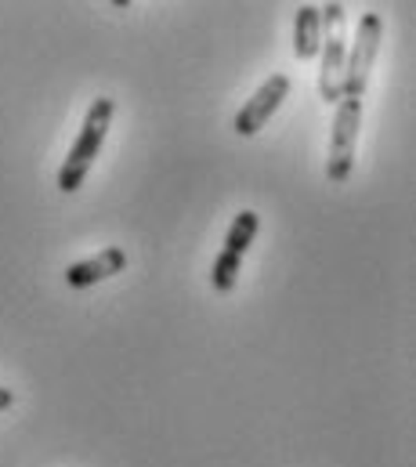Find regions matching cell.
<instances>
[{
    "mask_svg": "<svg viewBox=\"0 0 416 467\" xmlns=\"http://www.w3.org/2000/svg\"><path fill=\"white\" fill-rule=\"evenodd\" d=\"M112 117H116V102H112V99H95V102H91V109H88V117H84V127H80L73 149L66 152V163L58 167V178H55L58 192L73 196V192L84 185V178H88L95 156L102 152L105 134H109V127H112Z\"/></svg>",
    "mask_w": 416,
    "mask_h": 467,
    "instance_id": "cell-1",
    "label": "cell"
},
{
    "mask_svg": "<svg viewBox=\"0 0 416 467\" xmlns=\"http://www.w3.org/2000/svg\"><path fill=\"white\" fill-rule=\"evenodd\" d=\"M318 15H322L318 99L340 102V77H344V58H348V11H344V4H326V7H318Z\"/></svg>",
    "mask_w": 416,
    "mask_h": 467,
    "instance_id": "cell-2",
    "label": "cell"
},
{
    "mask_svg": "<svg viewBox=\"0 0 416 467\" xmlns=\"http://www.w3.org/2000/svg\"><path fill=\"white\" fill-rule=\"evenodd\" d=\"M380 40H384V18L377 11H366L359 18L355 40L348 44L344 77H340V99H362L366 95V84H369V73H373Z\"/></svg>",
    "mask_w": 416,
    "mask_h": 467,
    "instance_id": "cell-3",
    "label": "cell"
},
{
    "mask_svg": "<svg viewBox=\"0 0 416 467\" xmlns=\"http://www.w3.org/2000/svg\"><path fill=\"white\" fill-rule=\"evenodd\" d=\"M362 127V99H340L333 113V134H329V156H326V178L333 185H344L355 167V145Z\"/></svg>",
    "mask_w": 416,
    "mask_h": 467,
    "instance_id": "cell-4",
    "label": "cell"
},
{
    "mask_svg": "<svg viewBox=\"0 0 416 467\" xmlns=\"http://www.w3.org/2000/svg\"><path fill=\"white\" fill-rule=\"evenodd\" d=\"M286 95H290V77H286V73L268 77V80H265V84L246 99V106L235 113L232 130H235L239 138H254L268 119L279 113V106L286 102Z\"/></svg>",
    "mask_w": 416,
    "mask_h": 467,
    "instance_id": "cell-5",
    "label": "cell"
},
{
    "mask_svg": "<svg viewBox=\"0 0 416 467\" xmlns=\"http://www.w3.org/2000/svg\"><path fill=\"white\" fill-rule=\"evenodd\" d=\"M123 268H127V254H123L120 246H105L95 257H84V261L69 265V268H66V283H69L73 290H84V286H95V283H102V279H112V275L123 272Z\"/></svg>",
    "mask_w": 416,
    "mask_h": 467,
    "instance_id": "cell-6",
    "label": "cell"
},
{
    "mask_svg": "<svg viewBox=\"0 0 416 467\" xmlns=\"http://www.w3.org/2000/svg\"><path fill=\"white\" fill-rule=\"evenodd\" d=\"M322 44V15L315 4L297 7V22H294V51L297 58H315Z\"/></svg>",
    "mask_w": 416,
    "mask_h": 467,
    "instance_id": "cell-7",
    "label": "cell"
},
{
    "mask_svg": "<svg viewBox=\"0 0 416 467\" xmlns=\"http://www.w3.org/2000/svg\"><path fill=\"white\" fill-rule=\"evenodd\" d=\"M257 229H261L257 211H239L235 222H232V229H228V235H224V250L235 254V257H243V254L250 250V243H254Z\"/></svg>",
    "mask_w": 416,
    "mask_h": 467,
    "instance_id": "cell-8",
    "label": "cell"
},
{
    "mask_svg": "<svg viewBox=\"0 0 416 467\" xmlns=\"http://www.w3.org/2000/svg\"><path fill=\"white\" fill-rule=\"evenodd\" d=\"M239 268H243V257L221 250V254L213 257V265H210V283H213V290L228 294V290L239 283Z\"/></svg>",
    "mask_w": 416,
    "mask_h": 467,
    "instance_id": "cell-9",
    "label": "cell"
},
{
    "mask_svg": "<svg viewBox=\"0 0 416 467\" xmlns=\"http://www.w3.org/2000/svg\"><path fill=\"white\" fill-rule=\"evenodd\" d=\"M11 402H15V391L11 388H0V413L11 410Z\"/></svg>",
    "mask_w": 416,
    "mask_h": 467,
    "instance_id": "cell-10",
    "label": "cell"
}]
</instances>
